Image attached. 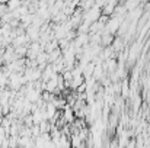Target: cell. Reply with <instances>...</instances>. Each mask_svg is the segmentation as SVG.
<instances>
[{
  "label": "cell",
  "instance_id": "cell-5",
  "mask_svg": "<svg viewBox=\"0 0 150 148\" xmlns=\"http://www.w3.org/2000/svg\"><path fill=\"white\" fill-rule=\"evenodd\" d=\"M121 1H122V3H125V1H127V0H121Z\"/></svg>",
  "mask_w": 150,
  "mask_h": 148
},
{
  "label": "cell",
  "instance_id": "cell-4",
  "mask_svg": "<svg viewBox=\"0 0 150 148\" xmlns=\"http://www.w3.org/2000/svg\"><path fill=\"white\" fill-rule=\"evenodd\" d=\"M3 118H4V115H3V113H0V125H1V122H3Z\"/></svg>",
  "mask_w": 150,
  "mask_h": 148
},
{
  "label": "cell",
  "instance_id": "cell-2",
  "mask_svg": "<svg viewBox=\"0 0 150 148\" xmlns=\"http://www.w3.org/2000/svg\"><path fill=\"white\" fill-rule=\"evenodd\" d=\"M21 4H22V0H9V1H7L9 10H15V9H18Z\"/></svg>",
  "mask_w": 150,
  "mask_h": 148
},
{
  "label": "cell",
  "instance_id": "cell-1",
  "mask_svg": "<svg viewBox=\"0 0 150 148\" xmlns=\"http://www.w3.org/2000/svg\"><path fill=\"white\" fill-rule=\"evenodd\" d=\"M26 34L29 35V38H31V42L32 41H40V35H41V29H40V26H37V25H29L28 28H26Z\"/></svg>",
  "mask_w": 150,
  "mask_h": 148
},
{
  "label": "cell",
  "instance_id": "cell-3",
  "mask_svg": "<svg viewBox=\"0 0 150 148\" xmlns=\"http://www.w3.org/2000/svg\"><path fill=\"white\" fill-rule=\"evenodd\" d=\"M7 10H9V7H7V3H0V16H1V15H4Z\"/></svg>",
  "mask_w": 150,
  "mask_h": 148
}]
</instances>
